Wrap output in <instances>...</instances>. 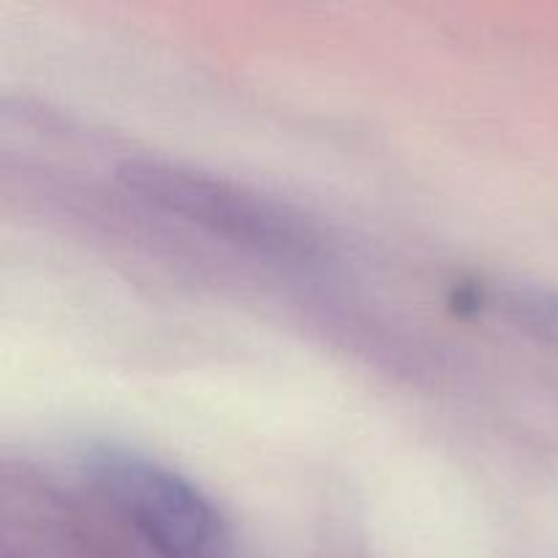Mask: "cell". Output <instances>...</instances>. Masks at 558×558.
Segmentation results:
<instances>
[{"mask_svg": "<svg viewBox=\"0 0 558 558\" xmlns=\"http://www.w3.org/2000/svg\"><path fill=\"white\" fill-rule=\"evenodd\" d=\"M494 303L518 330L558 352V289L523 281L507 283L499 287Z\"/></svg>", "mask_w": 558, "mask_h": 558, "instance_id": "3957f363", "label": "cell"}, {"mask_svg": "<svg viewBox=\"0 0 558 558\" xmlns=\"http://www.w3.org/2000/svg\"><path fill=\"white\" fill-rule=\"evenodd\" d=\"M90 474L96 488L161 558H229L223 518L172 469L109 450L93 458Z\"/></svg>", "mask_w": 558, "mask_h": 558, "instance_id": "7a4b0ae2", "label": "cell"}, {"mask_svg": "<svg viewBox=\"0 0 558 558\" xmlns=\"http://www.w3.org/2000/svg\"><path fill=\"white\" fill-rule=\"evenodd\" d=\"M120 180L147 205L205 227L232 243L270 256H308L316 238L308 223L278 202L223 178L169 161H129Z\"/></svg>", "mask_w": 558, "mask_h": 558, "instance_id": "6da1fadb", "label": "cell"}]
</instances>
